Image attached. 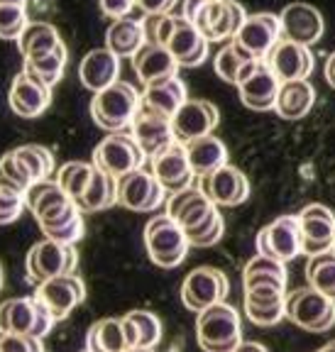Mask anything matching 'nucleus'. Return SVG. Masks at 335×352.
<instances>
[{"instance_id": "6e6552de", "label": "nucleus", "mask_w": 335, "mask_h": 352, "mask_svg": "<svg viewBox=\"0 0 335 352\" xmlns=\"http://www.w3.org/2000/svg\"><path fill=\"white\" fill-rule=\"evenodd\" d=\"M228 294H230V279L218 267H196L193 272H188L182 284V301L193 314L223 303Z\"/></svg>"}, {"instance_id": "a19ab883", "label": "nucleus", "mask_w": 335, "mask_h": 352, "mask_svg": "<svg viewBox=\"0 0 335 352\" xmlns=\"http://www.w3.org/2000/svg\"><path fill=\"white\" fill-rule=\"evenodd\" d=\"M66 196H69V193H64V188L59 186L56 179H42V182H34L32 186L28 188L25 204H28V208L32 210V215L37 218L42 210H47L50 206L64 201Z\"/></svg>"}, {"instance_id": "de8ad7c7", "label": "nucleus", "mask_w": 335, "mask_h": 352, "mask_svg": "<svg viewBox=\"0 0 335 352\" xmlns=\"http://www.w3.org/2000/svg\"><path fill=\"white\" fill-rule=\"evenodd\" d=\"M245 316L252 320L259 328H272V325L281 323L286 318V303L281 306H272V308H255V306H245Z\"/></svg>"}, {"instance_id": "c756f323", "label": "nucleus", "mask_w": 335, "mask_h": 352, "mask_svg": "<svg viewBox=\"0 0 335 352\" xmlns=\"http://www.w3.org/2000/svg\"><path fill=\"white\" fill-rule=\"evenodd\" d=\"M188 162H191V169L196 174V179H204L210 171L220 169V166L228 164V147L226 142L215 135H206V138H198L186 142Z\"/></svg>"}, {"instance_id": "37998d69", "label": "nucleus", "mask_w": 335, "mask_h": 352, "mask_svg": "<svg viewBox=\"0 0 335 352\" xmlns=\"http://www.w3.org/2000/svg\"><path fill=\"white\" fill-rule=\"evenodd\" d=\"M223 232H226V220H223L220 210H215L206 223H201L198 228L188 230L186 237H188V242H191V248H213L215 242L223 237Z\"/></svg>"}, {"instance_id": "79ce46f5", "label": "nucleus", "mask_w": 335, "mask_h": 352, "mask_svg": "<svg viewBox=\"0 0 335 352\" xmlns=\"http://www.w3.org/2000/svg\"><path fill=\"white\" fill-rule=\"evenodd\" d=\"M127 318L138 328V347H157L162 340V320L152 311H130Z\"/></svg>"}, {"instance_id": "09e8293b", "label": "nucleus", "mask_w": 335, "mask_h": 352, "mask_svg": "<svg viewBox=\"0 0 335 352\" xmlns=\"http://www.w3.org/2000/svg\"><path fill=\"white\" fill-rule=\"evenodd\" d=\"M0 352H44V345L39 338L6 333L0 336Z\"/></svg>"}, {"instance_id": "f257e3e1", "label": "nucleus", "mask_w": 335, "mask_h": 352, "mask_svg": "<svg viewBox=\"0 0 335 352\" xmlns=\"http://www.w3.org/2000/svg\"><path fill=\"white\" fill-rule=\"evenodd\" d=\"M142 110V94L130 81H120L96 91L91 98V116L96 125L108 132H125Z\"/></svg>"}, {"instance_id": "3c124183", "label": "nucleus", "mask_w": 335, "mask_h": 352, "mask_svg": "<svg viewBox=\"0 0 335 352\" xmlns=\"http://www.w3.org/2000/svg\"><path fill=\"white\" fill-rule=\"evenodd\" d=\"M98 6L105 15H110L113 20H116V17L130 15L132 8L138 6V0H98Z\"/></svg>"}, {"instance_id": "ddd939ff", "label": "nucleus", "mask_w": 335, "mask_h": 352, "mask_svg": "<svg viewBox=\"0 0 335 352\" xmlns=\"http://www.w3.org/2000/svg\"><path fill=\"white\" fill-rule=\"evenodd\" d=\"M149 164H152V174L160 179L166 193H176L193 186L196 174H193L191 162H188L186 144L179 142V140L164 147L162 152H157L154 157H149Z\"/></svg>"}, {"instance_id": "9d476101", "label": "nucleus", "mask_w": 335, "mask_h": 352, "mask_svg": "<svg viewBox=\"0 0 335 352\" xmlns=\"http://www.w3.org/2000/svg\"><path fill=\"white\" fill-rule=\"evenodd\" d=\"M257 254L292 262L303 254V232L299 215H279L257 232Z\"/></svg>"}, {"instance_id": "ea45409f", "label": "nucleus", "mask_w": 335, "mask_h": 352, "mask_svg": "<svg viewBox=\"0 0 335 352\" xmlns=\"http://www.w3.org/2000/svg\"><path fill=\"white\" fill-rule=\"evenodd\" d=\"M12 152H15L17 157L28 164V169L32 171L34 182L52 179V174H54V154L44 147V144H34V142L20 144V147H15Z\"/></svg>"}, {"instance_id": "72a5a7b5", "label": "nucleus", "mask_w": 335, "mask_h": 352, "mask_svg": "<svg viewBox=\"0 0 335 352\" xmlns=\"http://www.w3.org/2000/svg\"><path fill=\"white\" fill-rule=\"evenodd\" d=\"M20 44L22 56H34V54H44V52L56 50L61 42L59 30L47 20H30L28 28L22 30V34L17 37Z\"/></svg>"}, {"instance_id": "473e14b6", "label": "nucleus", "mask_w": 335, "mask_h": 352, "mask_svg": "<svg viewBox=\"0 0 335 352\" xmlns=\"http://www.w3.org/2000/svg\"><path fill=\"white\" fill-rule=\"evenodd\" d=\"M76 204H78V208L86 210V213L110 208L113 204H118V179L116 176H110L108 171H103V169L96 166L86 193L78 198Z\"/></svg>"}, {"instance_id": "2f4dec72", "label": "nucleus", "mask_w": 335, "mask_h": 352, "mask_svg": "<svg viewBox=\"0 0 335 352\" xmlns=\"http://www.w3.org/2000/svg\"><path fill=\"white\" fill-rule=\"evenodd\" d=\"M88 352H127L132 350L122 318H103L88 328Z\"/></svg>"}, {"instance_id": "39448f33", "label": "nucleus", "mask_w": 335, "mask_h": 352, "mask_svg": "<svg viewBox=\"0 0 335 352\" xmlns=\"http://www.w3.org/2000/svg\"><path fill=\"white\" fill-rule=\"evenodd\" d=\"M78 267V252L74 245H64V242L42 237L34 242L25 259V270H28V279L32 284H42L47 279H54L61 274H74Z\"/></svg>"}, {"instance_id": "f8f14e48", "label": "nucleus", "mask_w": 335, "mask_h": 352, "mask_svg": "<svg viewBox=\"0 0 335 352\" xmlns=\"http://www.w3.org/2000/svg\"><path fill=\"white\" fill-rule=\"evenodd\" d=\"M220 122V113L210 100L204 98H188L182 108L171 116V127L174 138L179 142H191V140L213 135V130Z\"/></svg>"}, {"instance_id": "4c0bfd02", "label": "nucleus", "mask_w": 335, "mask_h": 352, "mask_svg": "<svg viewBox=\"0 0 335 352\" xmlns=\"http://www.w3.org/2000/svg\"><path fill=\"white\" fill-rule=\"evenodd\" d=\"M25 69H30L32 74H37L39 78L54 86L56 81L61 78L64 74V66H66V44H59L56 50L52 52H44V54H34V56H25Z\"/></svg>"}, {"instance_id": "7c9ffc66", "label": "nucleus", "mask_w": 335, "mask_h": 352, "mask_svg": "<svg viewBox=\"0 0 335 352\" xmlns=\"http://www.w3.org/2000/svg\"><path fill=\"white\" fill-rule=\"evenodd\" d=\"M259 61H262V59H255L248 50H242L240 44L230 39V42H228L226 47L215 54L213 66H215V74H218L223 81L240 86V83L245 81V78H248L255 69H257Z\"/></svg>"}, {"instance_id": "1a4fd4ad", "label": "nucleus", "mask_w": 335, "mask_h": 352, "mask_svg": "<svg viewBox=\"0 0 335 352\" xmlns=\"http://www.w3.org/2000/svg\"><path fill=\"white\" fill-rule=\"evenodd\" d=\"M166 198H169L166 188L162 186L160 179H157L152 171L144 169V166L118 179V204L130 210L154 213L160 206L166 204Z\"/></svg>"}, {"instance_id": "412c9836", "label": "nucleus", "mask_w": 335, "mask_h": 352, "mask_svg": "<svg viewBox=\"0 0 335 352\" xmlns=\"http://www.w3.org/2000/svg\"><path fill=\"white\" fill-rule=\"evenodd\" d=\"M267 64L281 81H296V78H308L314 72V54L306 44L292 42L281 37L277 47L267 56Z\"/></svg>"}, {"instance_id": "aec40b11", "label": "nucleus", "mask_w": 335, "mask_h": 352, "mask_svg": "<svg viewBox=\"0 0 335 352\" xmlns=\"http://www.w3.org/2000/svg\"><path fill=\"white\" fill-rule=\"evenodd\" d=\"M215 210L218 206L206 196L201 186H188L184 191L169 193L166 198V215H171L186 232L206 223Z\"/></svg>"}, {"instance_id": "a18cd8bd", "label": "nucleus", "mask_w": 335, "mask_h": 352, "mask_svg": "<svg viewBox=\"0 0 335 352\" xmlns=\"http://www.w3.org/2000/svg\"><path fill=\"white\" fill-rule=\"evenodd\" d=\"M286 289L277 284H262V286H252V289H245V306H255V308H272V306H281L286 303Z\"/></svg>"}, {"instance_id": "4be33fe9", "label": "nucleus", "mask_w": 335, "mask_h": 352, "mask_svg": "<svg viewBox=\"0 0 335 352\" xmlns=\"http://www.w3.org/2000/svg\"><path fill=\"white\" fill-rule=\"evenodd\" d=\"M164 47L174 54L179 66H198L208 56V39L184 15H176V25Z\"/></svg>"}, {"instance_id": "a211bd4d", "label": "nucleus", "mask_w": 335, "mask_h": 352, "mask_svg": "<svg viewBox=\"0 0 335 352\" xmlns=\"http://www.w3.org/2000/svg\"><path fill=\"white\" fill-rule=\"evenodd\" d=\"M201 188H204V193L215 206H226V208L240 206L250 198L248 176L233 164L220 166V169L210 171L208 176H204L201 179Z\"/></svg>"}, {"instance_id": "13d9d810", "label": "nucleus", "mask_w": 335, "mask_h": 352, "mask_svg": "<svg viewBox=\"0 0 335 352\" xmlns=\"http://www.w3.org/2000/svg\"><path fill=\"white\" fill-rule=\"evenodd\" d=\"M127 352H154L152 347H132V350H127Z\"/></svg>"}, {"instance_id": "603ef678", "label": "nucleus", "mask_w": 335, "mask_h": 352, "mask_svg": "<svg viewBox=\"0 0 335 352\" xmlns=\"http://www.w3.org/2000/svg\"><path fill=\"white\" fill-rule=\"evenodd\" d=\"M138 6L144 10V15H154V12H171L176 0H138Z\"/></svg>"}, {"instance_id": "423d86ee", "label": "nucleus", "mask_w": 335, "mask_h": 352, "mask_svg": "<svg viewBox=\"0 0 335 352\" xmlns=\"http://www.w3.org/2000/svg\"><path fill=\"white\" fill-rule=\"evenodd\" d=\"M286 318L308 333H325L335 328V301L314 286H303L286 296Z\"/></svg>"}, {"instance_id": "4d7b16f0", "label": "nucleus", "mask_w": 335, "mask_h": 352, "mask_svg": "<svg viewBox=\"0 0 335 352\" xmlns=\"http://www.w3.org/2000/svg\"><path fill=\"white\" fill-rule=\"evenodd\" d=\"M318 352H335V340H330L328 345H323V347H321Z\"/></svg>"}, {"instance_id": "393cba45", "label": "nucleus", "mask_w": 335, "mask_h": 352, "mask_svg": "<svg viewBox=\"0 0 335 352\" xmlns=\"http://www.w3.org/2000/svg\"><path fill=\"white\" fill-rule=\"evenodd\" d=\"M118 74H120V56L116 52H110L108 47H96V50L86 52L81 64H78V78L94 94L110 86V83H116Z\"/></svg>"}, {"instance_id": "c03bdc74", "label": "nucleus", "mask_w": 335, "mask_h": 352, "mask_svg": "<svg viewBox=\"0 0 335 352\" xmlns=\"http://www.w3.org/2000/svg\"><path fill=\"white\" fill-rule=\"evenodd\" d=\"M28 8L25 6H10L0 3V37L3 39H17L22 30L28 28Z\"/></svg>"}, {"instance_id": "a878e982", "label": "nucleus", "mask_w": 335, "mask_h": 352, "mask_svg": "<svg viewBox=\"0 0 335 352\" xmlns=\"http://www.w3.org/2000/svg\"><path fill=\"white\" fill-rule=\"evenodd\" d=\"M130 59L132 69H135V74H138V78L144 86L152 81H160V78L174 76L179 72V61L160 42H144L138 50V54L130 56Z\"/></svg>"}, {"instance_id": "bb28decb", "label": "nucleus", "mask_w": 335, "mask_h": 352, "mask_svg": "<svg viewBox=\"0 0 335 352\" xmlns=\"http://www.w3.org/2000/svg\"><path fill=\"white\" fill-rule=\"evenodd\" d=\"M186 100H188L186 83L179 78V74L147 83L142 91V108L152 110V113H160L164 118L174 116Z\"/></svg>"}, {"instance_id": "58836bf2", "label": "nucleus", "mask_w": 335, "mask_h": 352, "mask_svg": "<svg viewBox=\"0 0 335 352\" xmlns=\"http://www.w3.org/2000/svg\"><path fill=\"white\" fill-rule=\"evenodd\" d=\"M81 213H83V210L78 208L76 201H74L72 196H66L64 201H59V204L50 206V208L42 210V213L37 215L39 230H42L44 235H50V232L61 230V228L76 223L78 218H83Z\"/></svg>"}, {"instance_id": "8fccbe9b", "label": "nucleus", "mask_w": 335, "mask_h": 352, "mask_svg": "<svg viewBox=\"0 0 335 352\" xmlns=\"http://www.w3.org/2000/svg\"><path fill=\"white\" fill-rule=\"evenodd\" d=\"M25 208H28V204H25V196L8 193V191H3V188H0V226H8V223L17 220Z\"/></svg>"}, {"instance_id": "e433bc0d", "label": "nucleus", "mask_w": 335, "mask_h": 352, "mask_svg": "<svg viewBox=\"0 0 335 352\" xmlns=\"http://www.w3.org/2000/svg\"><path fill=\"white\" fill-rule=\"evenodd\" d=\"M96 171V164L94 162H66V164L59 166V171H56V182H59V186L64 188V193H69V196L74 198V201H78V198L86 193L88 184H91V176H94Z\"/></svg>"}, {"instance_id": "680f3d73", "label": "nucleus", "mask_w": 335, "mask_h": 352, "mask_svg": "<svg viewBox=\"0 0 335 352\" xmlns=\"http://www.w3.org/2000/svg\"><path fill=\"white\" fill-rule=\"evenodd\" d=\"M333 252H335V242H333Z\"/></svg>"}, {"instance_id": "5fc2aeb1", "label": "nucleus", "mask_w": 335, "mask_h": 352, "mask_svg": "<svg viewBox=\"0 0 335 352\" xmlns=\"http://www.w3.org/2000/svg\"><path fill=\"white\" fill-rule=\"evenodd\" d=\"M323 72H325V81H328L330 86L335 88V52L328 56V59H325V69H323Z\"/></svg>"}, {"instance_id": "052dcab7", "label": "nucleus", "mask_w": 335, "mask_h": 352, "mask_svg": "<svg viewBox=\"0 0 335 352\" xmlns=\"http://www.w3.org/2000/svg\"><path fill=\"white\" fill-rule=\"evenodd\" d=\"M0 289H3V264H0Z\"/></svg>"}, {"instance_id": "c85d7f7f", "label": "nucleus", "mask_w": 335, "mask_h": 352, "mask_svg": "<svg viewBox=\"0 0 335 352\" xmlns=\"http://www.w3.org/2000/svg\"><path fill=\"white\" fill-rule=\"evenodd\" d=\"M144 42H147L144 22L130 15L116 17L105 30V47L110 52H116L118 56H135Z\"/></svg>"}, {"instance_id": "f704fd0d", "label": "nucleus", "mask_w": 335, "mask_h": 352, "mask_svg": "<svg viewBox=\"0 0 335 352\" xmlns=\"http://www.w3.org/2000/svg\"><path fill=\"white\" fill-rule=\"evenodd\" d=\"M32 184H34L32 171L28 169V164H25L15 152H8L6 157L0 160V188H3V191L25 196Z\"/></svg>"}, {"instance_id": "5701e85b", "label": "nucleus", "mask_w": 335, "mask_h": 352, "mask_svg": "<svg viewBox=\"0 0 335 352\" xmlns=\"http://www.w3.org/2000/svg\"><path fill=\"white\" fill-rule=\"evenodd\" d=\"M279 88H281V78L272 72V66L267 64V59H262L257 64V69L237 86V91H240V100L250 110H274Z\"/></svg>"}, {"instance_id": "2eb2a0df", "label": "nucleus", "mask_w": 335, "mask_h": 352, "mask_svg": "<svg viewBox=\"0 0 335 352\" xmlns=\"http://www.w3.org/2000/svg\"><path fill=\"white\" fill-rule=\"evenodd\" d=\"M8 100H10V108L20 118H37L52 103V86L44 78H39L37 74H32L30 69L22 66L10 83Z\"/></svg>"}, {"instance_id": "0eeeda50", "label": "nucleus", "mask_w": 335, "mask_h": 352, "mask_svg": "<svg viewBox=\"0 0 335 352\" xmlns=\"http://www.w3.org/2000/svg\"><path fill=\"white\" fill-rule=\"evenodd\" d=\"M144 160H147V154L142 152V147L130 132H110L94 149V164L116 179L135 169H142Z\"/></svg>"}, {"instance_id": "20e7f679", "label": "nucleus", "mask_w": 335, "mask_h": 352, "mask_svg": "<svg viewBox=\"0 0 335 352\" xmlns=\"http://www.w3.org/2000/svg\"><path fill=\"white\" fill-rule=\"evenodd\" d=\"M56 323L54 314L44 306L37 296L8 298L0 303V333H15V336H32L42 340Z\"/></svg>"}, {"instance_id": "4468645a", "label": "nucleus", "mask_w": 335, "mask_h": 352, "mask_svg": "<svg viewBox=\"0 0 335 352\" xmlns=\"http://www.w3.org/2000/svg\"><path fill=\"white\" fill-rule=\"evenodd\" d=\"M34 296L50 308L56 320H64L69 318V314H72L74 308H78L83 303V298H86V284H83L81 276H76V272L74 274H61L37 284Z\"/></svg>"}, {"instance_id": "b1692460", "label": "nucleus", "mask_w": 335, "mask_h": 352, "mask_svg": "<svg viewBox=\"0 0 335 352\" xmlns=\"http://www.w3.org/2000/svg\"><path fill=\"white\" fill-rule=\"evenodd\" d=\"M130 135L138 140V144L142 147V152L149 157H154L157 152H162L164 147H169L171 142H176L174 127H171V118H164L160 113L142 108L138 113V118L132 120Z\"/></svg>"}, {"instance_id": "f3484780", "label": "nucleus", "mask_w": 335, "mask_h": 352, "mask_svg": "<svg viewBox=\"0 0 335 352\" xmlns=\"http://www.w3.org/2000/svg\"><path fill=\"white\" fill-rule=\"evenodd\" d=\"M303 232V254L314 257L333 250L335 242V213L323 204H311L299 213Z\"/></svg>"}, {"instance_id": "e2e57ef3", "label": "nucleus", "mask_w": 335, "mask_h": 352, "mask_svg": "<svg viewBox=\"0 0 335 352\" xmlns=\"http://www.w3.org/2000/svg\"><path fill=\"white\" fill-rule=\"evenodd\" d=\"M83 352H88V350H83Z\"/></svg>"}, {"instance_id": "6e6d98bb", "label": "nucleus", "mask_w": 335, "mask_h": 352, "mask_svg": "<svg viewBox=\"0 0 335 352\" xmlns=\"http://www.w3.org/2000/svg\"><path fill=\"white\" fill-rule=\"evenodd\" d=\"M235 352H270L264 345H259V342H245L242 340L240 345L235 347Z\"/></svg>"}, {"instance_id": "bf43d9fd", "label": "nucleus", "mask_w": 335, "mask_h": 352, "mask_svg": "<svg viewBox=\"0 0 335 352\" xmlns=\"http://www.w3.org/2000/svg\"><path fill=\"white\" fill-rule=\"evenodd\" d=\"M0 3H10V6H25V0H0Z\"/></svg>"}, {"instance_id": "dca6fc26", "label": "nucleus", "mask_w": 335, "mask_h": 352, "mask_svg": "<svg viewBox=\"0 0 335 352\" xmlns=\"http://www.w3.org/2000/svg\"><path fill=\"white\" fill-rule=\"evenodd\" d=\"M281 39V20L274 12H255L248 15L240 32L235 34L233 42H237L242 50H248L255 59H267L270 52Z\"/></svg>"}, {"instance_id": "7ed1b4c3", "label": "nucleus", "mask_w": 335, "mask_h": 352, "mask_svg": "<svg viewBox=\"0 0 335 352\" xmlns=\"http://www.w3.org/2000/svg\"><path fill=\"white\" fill-rule=\"evenodd\" d=\"M144 248L157 267L174 270L186 259L191 242L179 223L171 215H152L144 226Z\"/></svg>"}, {"instance_id": "864d4df0", "label": "nucleus", "mask_w": 335, "mask_h": 352, "mask_svg": "<svg viewBox=\"0 0 335 352\" xmlns=\"http://www.w3.org/2000/svg\"><path fill=\"white\" fill-rule=\"evenodd\" d=\"M208 3H210V0H184V12H182V15L186 17V20L193 22V20H196L198 12L204 10V8L208 6Z\"/></svg>"}, {"instance_id": "cd10ccee", "label": "nucleus", "mask_w": 335, "mask_h": 352, "mask_svg": "<svg viewBox=\"0 0 335 352\" xmlns=\"http://www.w3.org/2000/svg\"><path fill=\"white\" fill-rule=\"evenodd\" d=\"M316 103V88L308 78H296V81H281L279 96H277L274 110L284 120H299L311 113Z\"/></svg>"}, {"instance_id": "f03ea898", "label": "nucleus", "mask_w": 335, "mask_h": 352, "mask_svg": "<svg viewBox=\"0 0 335 352\" xmlns=\"http://www.w3.org/2000/svg\"><path fill=\"white\" fill-rule=\"evenodd\" d=\"M196 342L204 352H235L242 342V320L230 303H215L196 318Z\"/></svg>"}, {"instance_id": "c9c22d12", "label": "nucleus", "mask_w": 335, "mask_h": 352, "mask_svg": "<svg viewBox=\"0 0 335 352\" xmlns=\"http://www.w3.org/2000/svg\"><path fill=\"white\" fill-rule=\"evenodd\" d=\"M306 279H308V286H314L316 292L325 294V296H330L335 301V252L333 250L308 257Z\"/></svg>"}, {"instance_id": "9b49d317", "label": "nucleus", "mask_w": 335, "mask_h": 352, "mask_svg": "<svg viewBox=\"0 0 335 352\" xmlns=\"http://www.w3.org/2000/svg\"><path fill=\"white\" fill-rule=\"evenodd\" d=\"M245 20H248V12L237 0H210L196 15L193 25L208 42H223V39H235Z\"/></svg>"}, {"instance_id": "6ab92c4d", "label": "nucleus", "mask_w": 335, "mask_h": 352, "mask_svg": "<svg viewBox=\"0 0 335 352\" xmlns=\"http://www.w3.org/2000/svg\"><path fill=\"white\" fill-rule=\"evenodd\" d=\"M281 37L292 39L299 44H316L323 37V15L316 6L311 3H289V6L281 10Z\"/></svg>"}, {"instance_id": "49530a36", "label": "nucleus", "mask_w": 335, "mask_h": 352, "mask_svg": "<svg viewBox=\"0 0 335 352\" xmlns=\"http://www.w3.org/2000/svg\"><path fill=\"white\" fill-rule=\"evenodd\" d=\"M144 32H147V42H160L166 44L171 30L176 25V15L174 12H154V15H144Z\"/></svg>"}]
</instances>
